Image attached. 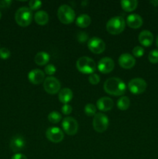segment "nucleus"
Instances as JSON below:
<instances>
[{"mask_svg": "<svg viewBox=\"0 0 158 159\" xmlns=\"http://www.w3.org/2000/svg\"><path fill=\"white\" fill-rule=\"evenodd\" d=\"M104 90L112 96H122L126 91V85L122 79L112 77L107 79L104 83Z\"/></svg>", "mask_w": 158, "mask_h": 159, "instance_id": "f257e3e1", "label": "nucleus"}, {"mask_svg": "<svg viewBox=\"0 0 158 159\" xmlns=\"http://www.w3.org/2000/svg\"><path fill=\"white\" fill-rule=\"evenodd\" d=\"M77 69L83 74H92L96 69V64L91 57L82 56L76 62Z\"/></svg>", "mask_w": 158, "mask_h": 159, "instance_id": "f03ea898", "label": "nucleus"}, {"mask_svg": "<svg viewBox=\"0 0 158 159\" xmlns=\"http://www.w3.org/2000/svg\"><path fill=\"white\" fill-rule=\"evenodd\" d=\"M33 12L28 7H20L17 9L15 14V20L17 24L20 26H27L32 22Z\"/></svg>", "mask_w": 158, "mask_h": 159, "instance_id": "7ed1b4c3", "label": "nucleus"}, {"mask_svg": "<svg viewBox=\"0 0 158 159\" xmlns=\"http://www.w3.org/2000/svg\"><path fill=\"white\" fill-rule=\"evenodd\" d=\"M125 26V22L122 16H116L112 17L108 21L106 24V29L109 34H119L124 30Z\"/></svg>", "mask_w": 158, "mask_h": 159, "instance_id": "20e7f679", "label": "nucleus"}, {"mask_svg": "<svg viewBox=\"0 0 158 159\" xmlns=\"http://www.w3.org/2000/svg\"><path fill=\"white\" fill-rule=\"evenodd\" d=\"M57 16L59 20L64 24L71 23L75 19V12L70 6L66 4L61 5L57 10Z\"/></svg>", "mask_w": 158, "mask_h": 159, "instance_id": "39448f33", "label": "nucleus"}, {"mask_svg": "<svg viewBox=\"0 0 158 159\" xmlns=\"http://www.w3.org/2000/svg\"><path fill=\"white\" fill-rule=\"evenodd\" d=\"M108 118L105 114L102 113H96L93 118V127L99 133L105 131L108 127Z\"/></svg>", "mask_w": 158, "mask_h": 159, "instance_id": "423d86ee", "label": "nucleus"}, {"mask_svg": "<svg viewBox=\"0 0 158 159\" xmlns=\"http://www.w3.org/2000/svg\"><path fill=\"white\" fill-rule=\"evenodd\" d=\"M128 87L129 91L133 94L139 95L142 94L147 89V84L143 79L141 78H135L131 79L128 84Z\"/></svg>", "mask_w": 158, "mask_h": 159, "instance_id": "0eeeda50", "label": "nucleus"}, {"mask_svg": "<svg viewBox=\"0 0 158 159\" xmlns=\"http://www.w3.org/2000/svg\"><path fill=\"white\" fill-rule=\"evenodd\" d=\"M43 88L49 94H56L60 90V82L55 77L49 76L43 81Z\"/></svg>", "mask_w": 158, "mask_h": 159, "instance_id": "6e6552de", "label": "nucleus"}, {"mask_svg": "<svg viewBox=\"0 0 158 159\" xmlns=\"http://www.w3.org/2000/svg\"><path fill=\"white\" fill-rule=\"evenodd\" d=\"M62 127L68 135H74L78 130V124L74 118L68 116L62 121Z\"/></svg>", "mask_w": 158, "mask_h": 159, "instance_id": "1a4fd4ad", "label": "nucleus"}, {"mask_svg": "<svg viewBox=\"0 0 158 159\" xmlns=\"http://www.w3.org/2000/svg\"><path fill=\"white\" fill-rule=\"evenodd\" d=\"M88 48L94 54H101L105 49V43L98 37H93L88 40Z\"/></svg>", "mask_w": 158, "mask_h": 159, "instance_id": "9d476101", "label": "nucleus"}, {"mask_svg": "<svg viewBox=\"0 0 158 159\" xmlns=\"http://www.w3.org/2000/svg\"><path fill=\"white\" fill-rule=\"evenodd\" d=\"M46 138L53 143H59L64 139V133L59 127H51L46 130Z\"/></svg>", "mask_w": 158, "mask_h": 159, "instance_id": "9b49d317", "label": "nucleus"}, {"mask_svg": "<svg viewBox=\"0 0 158 159\" xmlns=\"http://www.w3.org/2000/svg\"><path fill=\"white\" fill-rule=\"evenodd\" d=\"M9 145H10V148L12 149V152L16 154L25 148L26 141H25V138L22 135L17 134L12 137Z\"/></svg>", "mask_w": 158, "mask_h": 159, "instance_id": "f8f14e48", "label": "nucleus"}, {"mask_svg": "<svg viewBox=\"0 0 158 159\" xmlns=\"http://www.w3.org/2000/svg\"><path fill=\"white\" fill-rule=\"evenodd\" d=\"M115 67L114 61L110 57H103L99 61L98 64V69L99 71L104 74H108L111 72Z\"/></svg>", "mask_w": 158, "mask_h": 159, "instance_id": "ddd939ff", "label": "nucleus"}, {"mask_svg": "<svg viewBox=\"0 0 158 159\" xmlns=\"http://www.w3.org/2000/svg\"><path fill=\"white\" fill-rule=\"evenodd\" d=\"M119 64L122 68L130 69L135 65L136 60L133 55L128 54V53H125V54H122L119 56Z\"/></svg>", "mask_w": 158, "mask_h": 159, "instance_id": "4468645a", "label": "nucleus"}, {"mask_svg": "<svg viewBox=\"0 0 158 159\" xmlns=\"http://www.w3.org/2000/svg\"><path fill=\"white\" fill-rule=\"evenodd\" d=\"M45 75L42 70L33 69L28 73V79L31 83L39 85L44 81Z\"/></svg>", "mask_w": 158, "mask_h": 159, "instance_id": "2eb2a0df", "label": "nucleus"}, {"mask_svg": "<svg viewBox=\"0 0 158 159\" xmlns=\"http://www.w3.org/2000/svg\"><path fill=\"white\" fill-rule=\"evenodd\" d=\"M113 106H114L113 100L111 98L107 97V96L100 98L99 99H98L97 102H96V107L102 112H106L112 110Z\"/></svg>", "mask_w": 158, "mask_h": 159, "instance_id": "dca6fc26", "label": "nucleus"}, {"mask_svg": "<svg viewBox=\"0 0 158 159\" xmlns=\"http://www.w3.org/2000/svg\"><path fill=\"white\" fill-rule=\"evenodd\" d=\"M126 23L129 27L133 29L139 28L143 24V19L138 14H130L126 18Z\"/></svg>", "mask_w": 158, "mask_h": 159, "instance_id": "f3484780", "label": "nucleus"}, {"mask_svg": "<svg viewBox=\"0 0 158 159\" xmlns=\"http://www.w3.org/2000/svg\"><path fill=\"white\" fill-rule=\"evenodd\" d=\"M139 41L143 46H151L153 41V34L149 30H143L139 34Z\"/></svg>", "mask_w": 158, "mask_h": 159, "instance_id": "a211bd4d", "label": "nucleus"}, {"mask_svg": "<svg viewBox=\"0 0 158 159\" xmlns=\"http://www.w3.org/2000/svg\"><path fill=\"white\" fill-rule=\"evenodd\" d=\"M60 102L64 104H68L73 98V92L69 88H64L60 90L58 93Z\"/></svg>", "mask_w": 158, "mask_h": 159, "instance_id": "6ab92c4d", "label": "nucleus"}, {"mask_svg": "<svg viewBox=\"0 0 158 159\" xmlns=\"http://www.w3.org/2000/svg\"><path fill=\"white\" fill-rule=\"evenodd\" d=\"M34 20H35L36 23L40 26H43L46 25L48 23L49 20V16L48 13L44 10H40L37 12L34 16Z\"/></svg>", "mask_w": 158, "mask_h": 159, "instance_id": "aec40b11", "label": "nucleus"}, {"mask_svg": "<svg viewBox=\"0 0 158 159\" xmlns=\"http://www.w3.org/2000/svg\"><path fill=\"white\" fill-rule=\"evenodd\" d=\"M50 61V54L45 51H40L36 54L34 57V61L38 65H44Z\"/></svg>", "mask_w": 158, "mask_h": 159, "instance_id": "412c9836", "label": "nucleus"}, {"mask_svg": "<svg viewBox=\"0 0 158 159\" xmlns=\"http://www.w3.org/2000/svg\"><path fill=\"white\" fill-rule=\"evenodd\" d=\"M91 23V19L88 14H81L76 20V24L81 28L88 27Z\"/></svg>", "mask_w": 158, "mask_h": 159, "instance_id": "4be33fe9", "label": "nucleus"}, {"mask_svg": "<svg viewBox=\"0 0 158 159\" xmlns=\"http://www.w3.org/2000/svg\"><path fill=\"white\" fill-rule=\"evenodd\" d=\"M120 4L122 9L125 12H133L137 7L138 2L136 0H122Z\"/></svg>", "mask_w": 158, "mask_h": 159, "instance_id": "5701e85b", "label": "nucleus"}, {"mask_svg": "<svg viewBox=\"0 0 158 159\" xmlns=\"http://www.w3.org/2000/svg\"><path fill=\"white\" fill-rule=\"evenodd\" d=\"M130 106V100L127 96H122L117 101V107L121 110H126Z\"/></svg>", "mask_w": 158, "mask_h": 159, "instance_id": "b1692460", "label": "nucleus"}, {"mask_svg": "<svg viewBox=\"0 0 158 159\" xmlns=\"http://www.w3.org/2000/svg\"><path fill=\"white\" fill-rule=\"evenodd\" d=\"M48 120L52 124H57L62 119L61 114L58 111H52L48 114Z\"/></svg>", "mask_w": 158, "mask_h": 159, "instance_id": "393cba45", "label": "nucleus"}, {"mask_svg": "<svg viewBox=\"0 0 158 159\" xmlns=\"http://www.w3.org/2000/svg\"><path fill=\"white\" fill-rule=\"evenodd\" d=\"M96 110H97V107L92 103L86 104L85 108H84L85 113L88 116H94L96 114Z\"/></svg>", "mask_w": 158, "mask_h": 159, "instance_id": "a878e982", "label": "nucleus"}, {"mask_svg": "<svg viewBox=\"0 0 158 159\" xmlns=\"http://www.w3.org/2000/svg\"><path fill=\"white\" fill-rule=\"evenodd\" d=\"M148 59L150 63L156 64L158 63V50L154 49L150 52L148 55Z\"/></svg>", "mask_w": 158, "mask_h": 159, "instance_id": "bb28decb", "label": "nucleus"}, {"mask_svg": "<svg viewBox=\"0 0 158 159\" xmlns=\"http://www.w3.org/2000/svg\"><path fill=\"white\" fill-rule=\"evenodd\" d=\"M41 5L42 2L39 1V0H31L29 2V8L31 10H36V9H40Z\"/></svg>", "mask_w": 158, "mask_h": 159, "instance_id": "cd10ccee", "label": "nucleus"}, {"mask_svg": "<svg viewBox=\"0 0 158 159\" xmlns=\"http://www.w3.org/2000/svg\"><path fill=\"white\" fill-rule=\"evenodd\" d=\"M133 56L136 57H141L144 54V49L140 46H136L133 50Z\"/></svg>", "mask_w": 158, "mask_h": 159, "instance_id": "c85d7f7f", "label": "nucleus"}, {"mask_svg": "<svg viewBox=\"0 0 158 159\" xmlns=\"http://www.w3.org/2000/svg\"><path fill=\"white\" fill-rule=\"evenodd\" d=\"M10 51L6 48H0V58L8 59L10 57Z\"/></svg>", "mask_w": 158, "mask_h": 159, "instance_id": "c756f323", "label": "nucleus"}, {"mask_svg": "<svg viewBox=\"0 0 158 159\" xmlns=\"http://www.w3.org/2000/svg\"><path fill=\"white\" fill-rule=\"evenodd\" d=\"M88 81L92 85H96V84L100 82V77H99V75L95 74V73H92L88 77Z\"/></svg>", "mask_w": 158, "mask_h": 159, "instance_id": "7c9ffc66", "label": "nucleus"}, {"mask_svg": "<svg viewBox=\"0 0 158 159\" xmlns=\"http://www.w3.org/2000/svg\"><path fill=\"white\" fill-rule=\"evenodd\" d=\"M44 70H45V73H46V75H54V73L56 72L57 68H56V67L54 66V65H52V64H48V65L45 67Z\"/></svg>", "mask_w": 158, "mask_h": 159, "instance_id": "2f4dec72", "label": "nucleus"}, {"mask_svg": "<svg viewBox=\"0 0 158 159\" xmlns=\"http://www.w3.org/2000/svg\"><path fill=\"white\" fill-rule=\"evenodd\" d=\"M77 38L79 42H81V43H85V41L88 40V34H86L85 32H80L77 34Z\"/></svg>", "mask_w": 158, "mask_h": 159, "instance_id": "473e14b6", "label": "nucleus"}, {"mask_svg": "<svg viewBox=\"0 0 158 159\" xmlns=\"http://www.w3.org/2000/svg\"><path fill=\"white\" fill-rule=\"evenodd\" d=\"M61 112L64 115H69L72 112V107L69 104H64L63 107H61Z\"/></svg>", "mask_w": 158, "mask_h": 159, "instance_id": "72a5a7b5", "label": "nucleus"}, {"mask_svg": "<svg viewBox=\"0 0 158 159\" xmlns=\"http://www.w3.org/2000/svg\"><path fill=\"white\" fill-rule=\"evenodd\" d=\"M12 4L11 0H0V8H8Z\"/></svg>", "mask_w": 158, "mask_h": 159, "instance_id": "f704fd0d", "label": "nucleus"}, {"mask_svg": "<svg viewBox=\"0 0 158 159\" xmlns=\"http://www.w3.org/2000/svg\"><path fill=\"white\" fill-rule=\"evenodd\" d=\"M11 159H28V158L26 155H23V154L16 153V154H15L14 155H12V158Z\"/></svg>", "mask_w": 158, "mask_h": 159, "instance_id": "c9c22d12", "label": "nucleus"}, {"mask_svg": "<svg viewBox=\"0 0 158 159\" xmlns=\"http://www.w3.org/2000/svg\"><path fill=\"white\" fill-rule=\"evenodd\" d=\"M150 2L154 6H158V0H154V1H151Z\"/></svg>", "mask_w": 158, "mask_h": 159, "instance_id": "e433bc0d", "label": "nucleus"}, {"mask_svg": "<svg viewBox=\"0 0 158 159\" xmlns=\"http://www.w3.org/2000/svg\"><path fill=\"white\" fill-rule=\"evenodd\" d=\"M156 46L158 47V36H157V38H156Z\"/></svg>", "mask_w": 158, "mask_h": 159, "instance_id": "4c0bfd02", "label": "nucleus"}, {"mask_svg": "<svg viewBox=\"0 0 158 159\" xmlns=\"http://www.w3.org/2000/svg\"><path fill=\"white\" fill-rule=\"evenodd\" d=\"M1 17H2V13H1V12H0V19H1Z\"/></svg>", "mask_w": 158, "mask_h": 159, "instance_id": "58836bf2", "label": "nucleus"}]
</instances>
